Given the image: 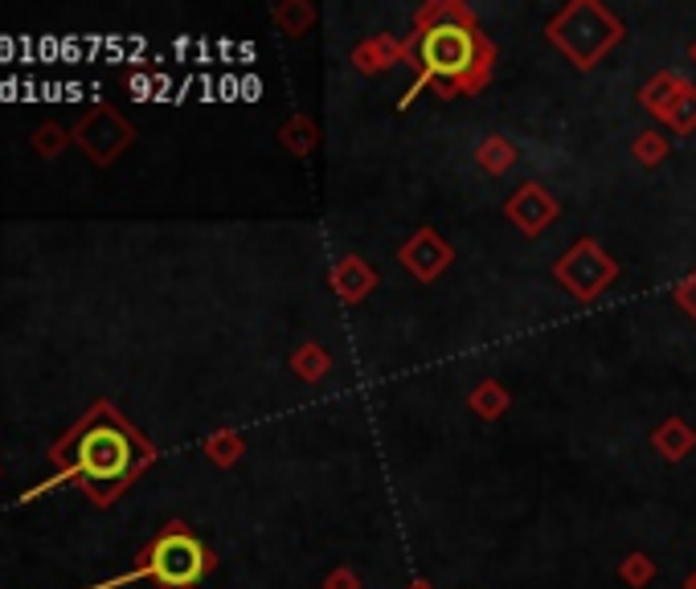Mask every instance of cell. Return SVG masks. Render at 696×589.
Listing matches in <instances>:
<instances>
[{"label": "cell", "mask_w": 696, "mask_h": 589, "mask_svg": "<svg viewBox=\"0 0 696 589\" xmlns=\"http://www.w3.org/2000/svg\"><path fill=\"white\" fill-rule=\"evenodd\" d=\"M214 565L217 557L193 537L189 524L173 520V524L156 532L153 544H144V552L136 557L131 569L139 573V581L148 577L160 589H197L205 577L214 573Z\"/></svg>", "instance_id": "obj_3"}, {"label": "cell", "mask_w": 696, "mask_h": 589, "mask_svg": "<svg viewBox=\"0 0 696 589\" xmlns=\"http://www.w3.org/2000/svg\"><path fill=\"white\" fill-rule=\"evenodd\" d=\"M414 53H410V66H414V87L405 90L402 102H414L418 90L434 87V82H455L480 62L483 46H488V33H480V26H459V21H443L434 29H422L410 38Z\"/></svg>", "instance_id": "obj_2"}, {"label": "cell", "mask_w": 696, "mask_h": 589, "mask_svg": "<svg viewBox=\"0 0 696 589\" xmlns=\"http://www.w3.org/2000/svg\"><path fill=\"white\" fill-rule=\"evenodd\" d=\"M324 589H361V577H356V569H332Z\"/></svg>", "instance_id": "obj_24"}, {"label": "cell", "mask_w": 696, "mask_h": 589, "mask_svg": "<svg viewBox=\"0 0 696 589\" xmlns=\"http://www.w3.org/2000/svg\"><path fill=\"white\" fill-rule=\"evenodd\" d=\"M688 589H696V573H693V577H688Z\"/></svg>", "instance_id": "obj_29"}, {"label": "cell", "mask_w": 696, "mask_h": 589, "mask_svg": "<svg viewBox=\"0 0 696 589\" xmlns=\"http://www.w3.org/2000/svg\"><path fill=\"white\" fill-rule=\"evenodd\" d=\"M29 144H33V151H38L41 160H58V156H62L66 148H70V144H75V131H66L62 124H41L38 131H33V139H29Z\"/></svg>", "instance_id": "obj_20"}, {"label": "cell", "mask_w": 696, "mask_h": 589, "mask_svg": "<svg viewBox=\"0 0 696 589\" xmlns=\"http://www.w3.org/2000/svg\"><path fill=\"white\" fill-rule=\"evenodd\" d=\"M517 160H520V151H517V144H512L508 136H488V139H480V144H476V164H480L488 176L512 173V168H517Z\"/></svg>", "instance_id": "obj_14"}, {"label": "cell", "mask_w": 696, "mask_h": 589, "mask_svg": "<svg viewBox=\"0 0 696 589\" xmlns=\"http://www.w3.org/2000/svg\"><path fill=\"white\" fill-rule=\"evenodd\" d=\"M545 38L553 41L557 50L570 58L574 70H590L595 62H602L623 38L619 17L595 4V0H574L561 13L549 21Z\"/></svg>", "instance_id": "obj_4"}, {"label": "cell", "mask_w": 696, "mask_h": 589, "mask_svg": "<svg viewBox=\"0 0 696 589\" xmlns=\"http://www.w3.org/2000/svg\"><path fill=\"white\" fill-rule=\"evenodd\" d=\"M275 26L287 33V38H304L307 29L316 26V4H307V0H283L275 4Z\"/></svg>", "instance_id": "obj_18"}, {"label": "cell", "mask_w": 696, "mask_h": 589, "mask_svg": "<svg viewBox=\"0 0 696 589\" xmlns=\"http://www.w3.org/2000/svg\"><path fill=\"white\" fill-rule=\"evenodd\" d=\"M153 463L156 446L111 402H95L50 446L53 475L82 491L95 508H111Z\"/></svg>", "instance_id": "obj_1"}, {"label": "cell", "mask_w": 696, "mask_h": 589, "mask_svg": "<svg viewBox=\"0 0 696 589\" xmlns=\"http://www.w3.org/2000/svg\"><path fill=\"white\" fill-rule=\"evenodd\" d=\"M410 589H431V586H427V581H414V586H410Z\"/></svg>", "instance_id": "obj_28"}, {"label": "cell", "mask_w": 696, "mask_h": 589, "mask_svg": "<svg viewBox=\"0 0 696 589\" xmlns=\"http://www.w3.org/2000/svg\"><path fill=\"white\" fill-rule=\"evenodd\" d=\"M329 287L336 291V300L341 303H361L365 295H373V287H378V271L365 263V258H356V254H344L341 263L332 266L329 275Z\"/></svg>", "instance_id": "obj_10"}, {"label": "cell", "mask_w": 696, "mask_h": 589, "mask_svg": "<svg viewBox=\"0 0 696 589\" xmlns=\"http://www.w3.org/2000/svg\"><path fill=\"white\" fill-rule=\"evenodd\" d=\"M468 405H471V414H476V418H483V422H496V418L508 414L512 393H508L500 381H480V385L468 393Z\"/></svg>", "instance_id": "obj_15"}, {"label": "cell", "mask_w": 696, "mask_h": 589, "mask_svg": "<svg viewBox=\"0 0 696 589\" xmlns=\"http://www.w3.org/2000/svg\"><path fill=\"white\" fill-rule=\"evenodd\" d=\"M398 258H402V266L418 278V283H434V278L443 275L447 266L455 263V251L447 246V238L439 234V229L422 226V229H414V234L402 242Z\"/></svg>", "instance_id": "obj_7"}, {"label": "cell", "mask_w": 696, "mask_h": 589, "mask_svg": "<svg viewBox=\"0 0 696 589\" xmlns=\"http://www.w3.org/2000/svg\"><path fill=\"white\" fill-rule=\"evenodd\" d=\"M202 451H205V459L214 467H222V471H229V467L238 463L242 454H246V439H242L238 430H214L209 439L202 442Z\"/></svg>", "instance_id": "obj_17"}, {"label": "cell", "mask_w": 696, "mask_h": 589, "mask_svg": "<svg viewBox=\"0 0 696 589\" xmlns=\"http://www.w3.org/2000/svg\"><path fill=\"white\" fill-rule=\"evenodd\" d=\"M688 58H693V62H696V41H693V46H688Z\"/></svg>", "instance_id": "obj_27"}, {"label": "cell", "mask_w": 696, "mask_h": 589, "mask_svg": "<svg viewBox=\"0 0 696 589\" xmlns=\"http://www.w3.org/2000/svg\"><path fill=\"white\" fill-rule=\"evenodd\" d=\"M292 373L300 376V381H307V385H320V381L332 373V356L320 349L316 340H307V344H300V349L292 352Z\"/></svg>", "instance_id": "obj_16"}, {"label": "cell", "mask_w": 696, "mask_h": 589, "mask_svg": "<svg viewBox=\"0 0 696 589\" xmlns=\"http://www.w3.org/2000/svg\"><path fill=\"white\" fill-rule=\"evenodd\" d=\"M0 475H4V471H0Z\"/></svg>", "instance_id": "obj_30"}, {"label": "cell", "mask_w": 696, "mask_h": 589, "mask_svg": "<svg viewBox=\"0 0 696 589\" xmlns=\"http://www.w3.org/2000/svg\"><path fill=\"white\" fill-rule=\"evenodd\" d=\"M414 46L410 41H398L393 33H378V38H365L353 50V66L361 75H385L398 62H410Z\"/></svg>", "instance_id": "obj_9"}, {"label": "cell", "mask_w": 696, "mask_h": 589, "mask_svg": "<svg viewBox=\"0 0 696 589\" xmlns=\"http://www.w3.org/2000/svg\"><path fill=\"white\" fill-rule=\"evenodd\" d=\"M553 278L570 291L574 300L586 303V300H598V295L619 278V263H615L598 242L582 238V242H574L566 258H557Z\"/></svg>", "instance_id": "obj_5"}, {"label": "cell", "mask_w": 696, "mask_h": 589, "mask_svg": "<svg viewBox=\"0 0 696 589\" xmlns=\"http://www.w3.org/2000/svg\"><path fill=\"white\" fill-rule=\"evenodd\" d=\"M688 87H693V82H684V78L676 75V70H659V75H656V78H647L644 90H639V107L664 119L672 102L680 99V95H684V90H688Z\"/></svg>", "instance_id": "obj_12"}, {"label": "cell", "mask_w": 696, "mask_h": 589, "mask_svg": "<svg viewBox=\"0 0 696 589\" xmlns=\"http://www.w3.org/2000/svg\"><path fill=\"white\" fill-rule=\"evenodd\" d=\"M631 156H635V164L656 168V164L668 160V136H664V131H644V136H635Z\"/></svg>", "instance_id": "obj_22"}, {"label": "cell", "mask_w": 696, "mask_h": 589, "mask_svg": "<svg viewBox=\"0 0 696 589\" xmlns=\"http://www.w3.org/2000/svg\"><path fill=\"white\" fill-rule=\"evenodd\" d=\"M619 577L627 581L631 589H644L651 577H656V561L647 557V552H631V557H623L619 565Z\"/></svg>", "instance_id": "obj_23"}, {"label": "cell", "mask_w": 696, "mask_h": 589, "mask_svg": "<svg viewBox=\"0 0 696 589\" xmlns=\"http://www.w3.org/2000/svg\"><path fill=\"white\" fill-rule=\"evenodd\" d=\"M492 70H496V46H492V38H488V46H483V53H480V62L471 66L468 75L455 78V82H434V90H439L443 99H455V95H480V90L488 87Z\"/></svg>", "instance_id": "obj_13"}, {"label": "cell", "mask_w": 696, "mask_h": 589, "mask_svg": "<svg viewBox=\"0 0 696 589\" xmlns=\"http://www.w3.org/2000/svg\"><path fill=\"white\" fill-rule=\"evenodd\" d=\"M75 144L87 151V160L95 164V168H111V164L136 144V127H131V119H124V115L115 111V107L99 102V107H90V111L78 119Z\"/></svg>", "instance_id": "obj_6"}, {"label": "cell", "mask_w": 696, "mask_h": 589, "mask_svg": "<svg viewBox=\"0 0 696 589\" xmlns=\"http://www.w3.org/2000/svg\"><path fill=\"white\" fill-rule=\"evenodd\" d=\"M127 87L136 90L139 99H148V95H153V82H148V78H144V75H131V78H127Z\"/></svg>", "instance_id": "obj_26"}, {"label": "cell", "mask_w": 696, "mask_h": 589, "mask_svg": "<svg viewBox=\"0 0 696 589\" xmlns=\"http://www.w3.org/2000/svg\"><path fill=\"white\" fill-rule=\"evenodd\" d=\"M651 446H656L659 459H668V463H684L696 446V430L684 422V418H668V422H659L656 434H651Z\"/></svg>", "instance_id": "obj_11"}, {"label": "cell", "mask_w": 696, "mask_h": 589, "mask_svg": "<svg viewBox=\"0 0 696 589\" xmlns=\"http://www.w3.org/2000/svg\"><path fill=\"white\" fill-rule=\"evenodd\" d=\"M557 197L549 193L545 185H537V180H529V185H520L512 197H508L504 205V214L508 222L525 234V238H537V234H545V229L553 226V217H557Z\"/></svg>", "instance_id": "obj_8"}, {"label": "cell", "mask_w": 696, "mask_h": 589, "mask_svg": "<svg viewBox=\"0 0 696 589\" xmlns=\"http://www.w3.org/2000/svg\"><path fill=\"white\" fill-rule=\"evenodd\" d=\"M278 139H283V148L292 151V156H307V151L320 144L316 119H307V115H292V119L283 124V131H278Z\"/></svg>", "instance_id": "obj_19"}, {"label": "cell", "mask_w": 696, "mask_h": 589, "mask_svg": "<svg viewBox=\"0 0 696 589\" xmlns=\"http://www.w3.org/2000/svg\"><path fill=\"white\" fill-rule=\"evenodd\" d=\"M659 124L668 127V131H676V136H693V131H696V87L684 90L680 99L668 107V115H664Z\"/></svg>", "instance_id": "obj_21"}, {"label": "cell", "mask_w": 696, "mask_h": 589, "mask_svg": "<svg viewBox=\"0 0 696 589\" xmlns=\"http://www.w3.org/2000/svg\"><path fill=\"white\" fill-rule=\"evenodd\" d=\"M676 303H680L684 312H688L696 320V275L684 278V283H676Z\"/></svg>", "instance_id": "obj_25"}]
</instances>
